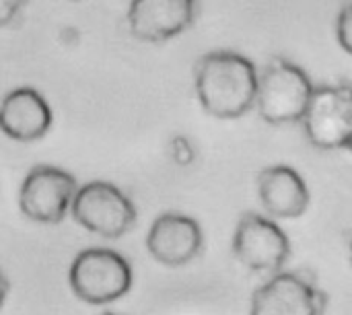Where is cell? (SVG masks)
Segmentation results:
<instances>
[{
  "mask_svg": "<svg viewBox=\"0 0 352 315\" xmlns=\"http://www.w3.org/2000/svg\"><path fill=\"white\" fill-rule=\"evenodd\" d=\"M171 157L179 165H190L194 161V149H192L190 140L184 138V136H175L171 140Z\"/></svg>",
  "mask_w": 352,
  "mask_h": 315,
  "instance_id": "14",
  "label": "cell"
},
{
  "mask_svg": "<svg viewBox=\"0 0 352 315\" xmlns=\"http://www.w3.org/2000/svg\"><path fill=\"white\" fill-rule=\"evenodd\" d=\"M258 70L237 52H210L196 64V95L206 113L235 120L256 107Z\"/></svg>",
  "mask_w": 352,
  "mask_h": 315,
  "instance_id": "1",
  "label": "cell"
},
{
  "mask_svg": "<svg viewBox=\"0 0 352 315\" xmlns=\"http://www.w3.org/2000/svg\"><path fill=\"white\" fill-rule=\"evenodd\" d=\"M52 128V107L31 87H19L0 101V130L16 142H35Z\"/></svg>",
  "mask_w": 352,
  "mask_h": 315,
  "instance_id": "11",
  "label": "cell"
},
{
  "mask_svg": "<svg viewBox=\"0 0 352 315\" xmlns=\"http://www.w3.org/2000/svg\"><path fill=\"white\" fill-rule=\"evenodd\" d=\"M196 17V0H132L128 27L134 37L151 43L184 33Z\"/></svg>",
  "mask_w": 352,
  "mask_h": 315,
  "instance_id": "10",
  "label": "cell"
},
{
  "mask_svg": "<svg viewBox=\"0 0 352 315\" xmlns=\"http://www.w3.org/2000/svg\"><path fill=\"white\" fill-rule=\"evenodd\" d=\"M76 190L78 184L68 171L52 165H37L21 184L19 208L33 223L58 225L70 213Z\"/></svg>",
  "mask_w": 352,
  "mask_h": 315,
  "instance_id": "7",
  "label": "cell"
},
{
  "mask_svg": "<svg viewBox=\"0 0 352 315\" xmlns=\"http://www.w3.org/2000/svg\"><path fill=\"white\" fill-rule=\"evenodd\" d=\"M301 124L314 146L324 151L349 149L352 142V87L314 89Z\"/></svg>",
  "mask_w": 352,
  "mask_h": 315,
  "instance_id": "8",
  "label": "cell"
},
{
  "mask_svg": "<svg viewBox=\"0 0 352 315\" xmlns=\"http://www.w3.org/2000/svg\"><path fill=\"white\" fill-rule=\"evenodd\" d=\"M258 192L264 208L276 219H299L309 206V190L303 175L287 165L262 169Z\"/></svg>",
  "mask_w": 352,
  "mask_h": 315,
  "instance_id": "12",
  "label": "cell"
},
{
  "mask_svg": "<svg viewBox=\"0 0 352 315\" xmlns=\"http://www.w3.org/2000/svg\"><path fill=\"white\" fill-rule=\"evenodd\" d=\"M25 4L27 0H0V27L10 25L19 17Z\"/></svg>",
  "mask_w": 352,
  "mask_h": 315,
  "instance_id": "15",
  "label": "cell"
},
{
  "mask_svg": "<svg viewBox=\"0 0 352 315\" xmlns=\"http://www.w3.org/2000/svg\"><path fill=\"white\" fill-rule=\"evenodd\" d=\"M336 35L338 43L352 56V4H346L336 21Z\"/></svg>",
  "mask_w": 352,
  "mask_h": 315,
  "instance_id": "13",
  "label": "cell"
},
{
  "mask_svg": "<svg viewBox=\"0 0 352 315\" xmlns=\"http://www.w3.org/2000/svg\"><path fill=\"white\" fill-rule=\"evenodd\" d=\"M349 149H351V151H352V142H351V146H349Z\"/></svg>",
  "mask_w": 352,
  "mask_h": 315,
  "instance_id": "19",
  "label": "cell"
},
{
  "mask_svg": "<svg viewBox=\"0 0 352 315\" xmlns=\"http://www.w3.org/2000/svg\"><path fill=\"white\" fill-rule=\"evenodd\" d=\"M328 293L316 276L299 270L272 274L252 297L250 315H326Z\"/></svg>",
  "mask_w": 352,
  "mask_h": 315,
  "instance_id": "5",
  "label": "cell"
},
{
  "mask_svg": "<svg viewBox=\"0 0 352 315\" xmlns=\"http://www.w3.org/2000/svg\"><path fill=\"white\" fill-rule=\"evenodd\" d=\"M101 315H116V314H101Z\"/></svg>",
  "mask_w": 352,
  "mask_h": 315,
  "instance_id": "18",
  "label": "cell"
},
{
  "mask_svg": "<svg viewBox=\"0 0 352 315\" xmlns=\"http://www.w3.org/2000/svg\"><path fill=\"white\" fill-rule=\"evenodd\" d=\"M68 283L80 301L107 305L122 299L132 289V266L113 250L89 248L72 260Z\"/></svg>",
  "mask_w": 352,
  "mask_h": 315,
  "instance_id": "3",
  "label": "cell"
},
{
  "mask_svg": "<svg viewBox=\"0 0 352 315\" xmlns=\"http://www.w3.org/2000/svg\"><path fill=\"white\" fill-rule=\"evenodd\" d=\"M6 295H8V281H6L4 274L0 272V307H2V303H4V299H6Z\"/></svg>",
  "mask_w": 352,
  "mask_h": 315,
  "instance_id": "16",
  "label": "cell"
},
{
  "mask_svg": "<svg viewBox=\"0 0 352 315\" xmlns=\"http://www.w3.org/2000/svg\"><path fill=\"white\" fill-rule=\"evenodd\" d=\"M314 85L303 68L285 58H274L258 76L256 109L272 126L303 120L314 95Z\"/></svg>",
  "mask_w": 352,
  "mask_h": 315,
  "instance_id": "2",
  "label": "cell"
},
{
  "mask_svg": "<svg viewBox=\"0 0 352 315\" xmlns=\"http://www.w3.org/2000/svg\"><path fill=\"white\" fill-rule=\"evenodd\" d=\"M204 248V233L188 215L165 213L157 217L146 235L148 254L163 266H186Z\"/></svg>",
  "mask_w": 352,
  "mask_h": 315,
  "instance_id": "9",
  "label": "cell"
},
{
  "mask_svg": "<svg viewBox=\"0 0 352 315\" xmlns=\"http://www.w3.org/2000/svg\"><path fill=\"white\" fill-rule=\"evenodd\" d=\"M351 264H352V237H351Z\"/></svg>",
  "mask_w": 352,
  "mask_h": 315,
  "instance_id": "17",
  "label": "cell"
},
{
  "mask_svg": "<svg viewBox=\"0 0 352 315\" xmlns=\"http://www.w3.org/2000/svg\"><path fill=\"white\" fill-rule=\"evenodd\" d=\"M233 256L248 270L272 276L285 270L291 258V241L272 219L258 213H245L235 227Z\"/></svg>",
  "mask_w": 352,
  "mask_h": 315,
  "instance_id": "6",
  "label": "cell"
},
{
  "mask_svg": "<svg viewBox=\"0 0 352 315\" xmlns=\"http://www.w3.org/2000/svg\"><path fill=\"white\" fill-rule=\"evenodd\" d=\"M72 219L93 235L118 239L136 223L134 202L109 182H89L74 194Z\"/></svg>",
  "mask_w": 352,
  "mask_h": 315,
  "instance_id": "4",
  "label": "cell"
}]
</instances>
